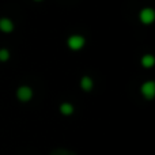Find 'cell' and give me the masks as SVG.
<instances>
[{"label": "cell", "mask_w": 155, "mask_h": 155, "mask_svg": "<svg viewBox=\"0 0 155 155\" xmlns=\"http://www.w3.org/2000/svg\"><path fill=\"white\" fill-rule=\"evenodd\" d=\"M14 29V23L8 18H2L0 19V30L4 33H11Z\"/></svg>", "instance_id": "5"}, {"label": "cell", "mask_w": 155, "mask_h": 155, "mask_svg": "<svg viewBox=\"0 0 155 155\" xmlns=\"http://www.w3.org/2000/svg\"><path fill=\"white\" fill-rule=\"evenodd\" d=\"M80 86H82L83 90L90 91L93 88V79L90 76H83L82 80H80Z\"/></svg>", "instance_id": "6"}, {"label": "cell", "mask_w": 155, "mask_h": 155, "mask_svg": "<svg viewBox=\"0 0 155 155\" xmlns=\"http://www.w3.org/2000/svg\"><path fill=\"white\" fill-rule=\"evenodd\" d=\"M154 19H155V12L153 8H143V10L140 11V21H142L143 23L150 25L154 22Z\"/></svg>", "instance_id": "3"}, {"label": "cell", "mask_w": 155, "mask_h": 155, "mask_svg": "<svg viewBox=\"0 0 155 155\" xmlns=\"http://www.w3.org/2000/svg\"><path fill=\"white\" fill-rule=\"evenodd\" d=\"M10 53H8L7 49H0V61H7Z\"/></svg>", "instance_id": "10"}, {"label": "cell", "mask_w": 155, "mask_h": 155, "mask_svg": "<svg viewBox=\"0 0 155 155\" xmlns=\"http://www.w3.org/2000/svg\"><path fill=\"white\" fill-rule=\"evenodd\" d=\"M154 63H155V60H154V57L151 56V54H146V56H143V59H142V65L143 67L150 68V67H153L154 65Z\"/></svg>", "instance_id": "8"}, {"label": "cell", "mask_w": 155, "mask_h": 155, "mask_svg": "<svg viewBox=\"0 0 155 155\" xmlns=\"http://www.w3.org/2000/svg\"><path fill=\"white\" fill-rule=\"evenodd\" d=\"M142 94L148 99H151L155 95V83L153 82V80L146 82L142 86Z\"/></svg>", "instance_id": "4"}, {"label": "cell", "mask_w": 155, "mask_h": 155, "mask_svg": "<svg viewBox=\"0 0 155 155\" xmlns=\"http://www.w3.org/2000/svg\"><path fill=\"white\" fill-rule=\"evenodd\" d=\"M51 155H76V154L72 153V151H70V150H64V148H57V150L52 151Z\"/></svg>", "instance_id": "9"}, {"label": "cell", "mask_w": 155, "mask_h": 155, "mask_svg": "<svg viewBox=\"0 0 155 155\" xmlns=\"http://www.w3.org/2000/svg\"><path fill=\"white\" fill-rule=\"evenodd\" d=\"M60 112H61L64 116H70V114L74 113V106L71 104H68V102L61 104V106H60Z\"/></svg>", "instance_id": "7"}, {"label": "cell", "mask_w": 155, "mask_h": 155, "mask_svg": "<svg viewBox=\"0 0 155 155\" xmlns=\"http://www.w3.org/2000/svg\"><path fill=\"white\" fill-rule=\"evenodd\" d=\"M83 45H84V38L82 35H71L68 38V46L72 51H79L83 48Z\"/></svg>", "instance_id": "1"}, {"label": "cell", "mask_w": 155, "mask_h": 155, "mask_svg": "<svg viewBox=\"0 0 155 155\" xmlns=\"http://www.w3.org/2000/svg\"><path fill=\"white\" fill-rule=\"evenodd\" d=\"M35 2H41V0H35Z\"/></svg>", "instance_id": "11"}, {"label": "cell", "mask_w": 155, "mask_h": 155, "mask_svg": "<svg viewBox=\"0 0 155 155\" xmlns=\"http://www.w3.org/2000/svg\"><path fill=\"white\" fill-rule=\"evenodd\" d=\"M16 97H18L22 102H27V101L31 99L33 91H31V88H30L29 86H22V87H19L18 91H16Z\"/></svg>", "instance_id": "2"}]
</instances>
